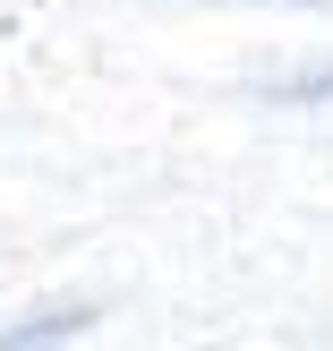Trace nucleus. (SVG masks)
I'll list each match as a JSON object with an SVG mask.
<instances>
[{"mask_svg": "<svg viewBox=\"0 0 333 351\" xmlns=\"http://www.w3.org/2000/svg\"><path fill=\"white\" fill-rule=\"evenodd\" d=\"M94 317H103L94 300H51V308H34V317L0 326V351H68V343H77Z\"/></svg>", "mask_w": 333, "mask_h": 351, "instance_id": "nucleus-1", "label": "nucleus"}, {"mask_svg": "<svg viewBox=\"0 0 333 351\" xmlns=\"http://www.w3.org/2000/svg\"><path fill=\"white\" fill-rule=\"evenodd\" d=\"M265 103H333V51L282 69V77H265Z\"/></svg>", "mask_w": 333, "mask_h": 351, "instance_id": "nucleus-2", "label": "nucleus"}]
</instances>
